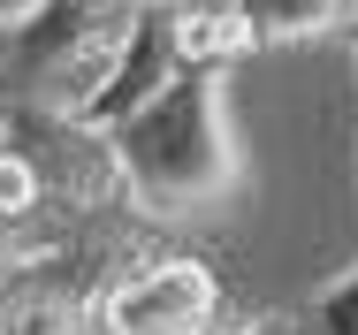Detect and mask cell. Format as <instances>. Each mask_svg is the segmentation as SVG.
Returning <instances> with one entry per match:
<instances>
[{
    "instance_id": "6da1fadb",
    "label": "cell",
    "mask_w": 358,
    "mask_h": 335,
    "mask_svg": "<svg viewBox=\"0 0 358 335\" xmlns=\"http://www.w3.org/2000/svg\"><path fill=\"white\" fill-rule=\"evenodd\" d=\"M99 137H107V160H115V206L138 229L206 221L244 183L236 115H229V69L183 62L145 107H130Z\"/></svg>"
},
{
    "instance_id": "52a82bcc",
    "label": "cell",
    "mask_w": 358,
    "mask_h": 335,
    "mask_svg": "<svg viewBox=\"0 0 358 335\" xmlns=\"http://www.w3.org/2000/svg\"><path fill=\"white\" fill-rule=\"evenodd\" d=\"M351 54H358V23H351Z\"/></svg>"
},
{
    "instance_id": "7a4b0ae2",
    "label": "cell",
    "mask_w": 358,
    "mask_h": 335,
    "mask_svg": "<svg viewBox=\"0 0 358 335\" xmlns=\"http://www.w3.org/2000/svg\"><path fill=\"white\" fill-rule=\"evenodd\" d=\"M99 335H214L221 328V274L191 252H145L107 274L84 305Z\"/></svg>"
},
{
    "instance_id": "ba28073f",
    "label": "cell",
    "mask_w": 358,
    "mask_h": 335,
    "mask_svg": "<svg viewBox=\"0 0 358 335\" xmlns=\"http://www.w3.org/2000/svg\"><path fill=\"white\" fill-rule=\"evenodd\" d=\"M351 23H358V0H351Z\"/></svg>"
},
{
    "instance_id": "5b68a950",
    "label": "cell",
    "mask_w": 358,
    "mask_h": 335,
    "mask_svg": "<svg viewBox=\"0 0 358 335\" xmlns=\"http://www.w3.org/2000/svg\"><path fill=\"white\" fill-rule=\"evenodd\" d=\"M176 54L199 69H229L252 54V31L229 0H176Z\"/></svg>"
},
{
    "instance_id": "8992f818",
    "label": "cell",
    "mask_w": 358,
    "mask_h": 335,
    "mask_svg": "<svg viewBox=\"0 0 358 335\" xmlns=\"http://www.w3.org/2000/svg\"><path fill=\"white\" fill-rule=\"evenodd\" d=\"M214 335H282L275 320H236V328H214Z\"/></svg>"
},
{
    "instance_id": "3957f363",
    "label": "cell",
    "mask_w": 358,
    "mask_h": 335,
    "mask_svg": "<svg viewBox=\"0 0 358 335\" xmlns=\"http://www.w3.org/2000/svg\"><path fill=\"white\" fill-rule=\"evenodd\" d=\"M176 69H183V54H176V0H138V15H130V31H122V54L107 69V92L92 99L84 130H115V122H122L130 107H145Z\"/></svg>"
},
{
    "instance_id": "277c9868",
    "label": "cell",
    "mask_w": 358,
    "mask_h": 335,
    "mask_svg": "<svg viewBox=\"0 0 358 335\" xmlns=\"http://www.w3.org/2000/svg\"><path fill=\"white\" fill-rule=\"evenodd\" d=\"M252 31V46H305L328 31H351V0H229Z\"/></svg>"
}]
</instances>
